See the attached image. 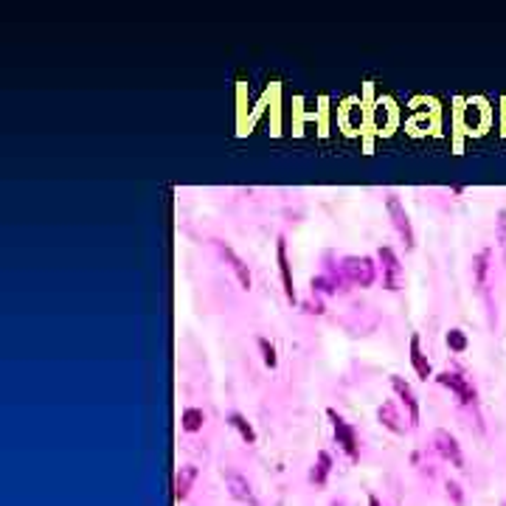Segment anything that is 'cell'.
I'll list each match as a JSON object with an SVG mask.
<instances>
[{
	"label": "cell",
	"instance_id": "obj_1",
	"mask_svg": "<svg viewBox=\"0 0 506 506\" xmlns=\"http://www.w3.org/2000/svg\"><path fill=\"white\" fill-rule=\"evenodd\" d=\"M338 270L343 273V278L349 284L357 287H371L374 284V276H377V264L371 256H343Z\"/></svg>",
	"mask_w": 506,
	"mask_h": 506
},
{
	"label": "cell",
	"instance_id": "obj_2",
	"mask_svg": "<svg viewBox=\"0 0 506 506\" xmlns=\"http://www.w3.org/2000/svg\"><path fill=\"white\" fill-rule=\"evenodd\" d=\"M433 380L439 385H444V388H450V391L458 397L461 405H472V408L478 405V388L472 385V380L467 377V374H461V371H456V369H444V371H439Z\"/></svg>",
	"mask_w": 506,
	"mask_h": 506
},
{
	"label": "cell",
	"instance_id": "obj_3",
	"mask_svg": "<svg viewBox=\"0 0 506 506\" xmlns=\"http://www.w3.org/2000/svg\"><path fill=\"white\" fill-rule=\"evenodd\" d=\"M492 250L484 248L472 256V284H475V292L486 301V309H489V323H495V304H492L489 295V267H492Z\"/></svg>",
	"mask_w": 506,
	"mask_h": 506
},
{
	"label": "cell",
	"instance_id": "obj_4",
	"mask_svg": "<svg viewBox=\"0 0 506 506\" xmlns=\"http://www.w3.org/2000/svg\"><path fill=\"white\" fill-rule=\"evenodd\" d=\"M326 416H329V422H332V430H335V439H338V444H341V450L349 456V461H357V458H360V439H357L355 425L343 419L335 408H329Z\"/></svg>",
	"mask_w": 506,
	"mask_h": 506
},
{
	"label": "cell",
	"instance_id": "obj_5",
	"mask_svg": "<svg viewBox=\"0 0 506 506\" xmlns=\"http://www.w3.org/2000/svg\"><path fill=\"white\" fill-rule=\"evenodd\" d=\"M385 211H388V217H391L394 222V228H397V234L402 236V242H405V248L411 250L416 245V236H414V225H411V217H408L405 206L399 203V197L394 192L385 194Z\"/></svg>",
	"mask_w": 506,
	"mask_h": 506
},
{
	"label": "cell",
	"instance_id": "obj_6",
	"mask_svg": "<svg viewBox=\"0 0 506 506\" xmlns=\"http://www.w3.org/2000/svg\"><path fill=\"white\" fill-rule=\"evenodd\" d=\"M222 478H225V489L231 492L234 500L248 503V506H262L256 498V492H253V486H250V481L236 470V467H222Z\"/></svg>",
	"mask_w": 506,
	"mask_h": 506
},
{
	"label": "cell",
	"instance_id": "obj_7",
	"mask_svg": "<svg viewBox=\"0 0 506 506\" xmlns=\"http://www.w3.org/2000/svg\"><path fill=\"white\" fill-rule=\"evenodd\" d=\"M377 259L383 264V287L385 290H399L402 287V264H399V256L391 245H383L377 250Z\"/></svg>",
	"mask_w": 506,
	"mask_h": 506
},
{
	"label": "cell",
	"instance_id": "obj_8",
	"mask_svg": "<svg viewBox=\"0 0 506 506\" xmlns=\"http://www.w3.org/2000/svg\"><path fill=\"white\" fill-rule=\"evenodd\" d=\"M433 450L444 458V461L453 464V467H464L461 444H458V439H456L453 433H450V430H444V428L433 430Z\"/></svg>",
	"mask_w": 506,
	"mask_h": 506
},
{
	"label": "cell",
	"instance_id": "obj_9",
	"mask_svg": "<svg viewBox=\"0 0 506 506\" xmlns=\"http://www.w3.org/2000/svg\"><path fill=\"white\" fill-rule=\"evenodd\" d=\"M391 388L399 399H402V405L408 411V428H416L419 425V399H416L414 388L408 383L405 377H399V374H391Z\"/></svg>",
	"mask_w": 506,
	"mask_h": 506
},
{
	"label": "cell",
	"instance_id": "obj_10",
	"mask_svg": "<svg viewBox=\"0 0 506 506\" xmlns=\"http://www.w3.org/2000/svg\"><path fill=\"white\" fill-rule=\"evenodd\" d=\"M214 248L220 250V256L225 259V264H228L231 270H234V276H236V281L242 284V290H250L253 287V276H250V270H248V264H245V259L236 253L231 245H225V242H220V239H214Z\"/></svg>",
	"mask_w": 506,
	"mask_h": 506
},
{
	"label": "cell",
	"instance_id": "obj_11",
	"mask_svg": "<svg viewBox=\"0 0 506 506\" xmlns=\"http://www.w3.org/2000/svg\"><path fill=\"white\" fill-rule=\"evenodd\" d=\"M276 259H278V273H281V281H284V292L287 298L295 301V284H292V267H290V259H287V239L278 236L276 239Z\"/></svg>",
	"mask_w": 506,
	"mask_h": 506
},
{
	"label": "cell",
	"instance_id": "obj_12",
	"mask_svg": "<svg viewBox=\"0 0 506 506\" xmlns=\"http://www.w3.org/2000/svg\"><path fill=\"white\" fill-rule=\"evenodd\" d=\"M377 419H380V425L388 428L391 433H397V436L405 433V422H402V416H399V411H397L394 402H383V405L377 408Z\"/></svg>",
	"mask_w": 506,
	"mask_h": 506
},
{
	"label": "cell",
	"instance_id": "obj_13",
	"mask_svg": "<svg viewBox=\"0 0 506 506\" xmlns=\"http://www.w3.org/2000/svg\"><path fill=\"white\" fill-rule=\"evenodd\" d=\"M194 478H197V467H194V464H183V467L175 472V500H186V498H189Z\"/></svg>",
	"mask_w": 506,
	"mask_h": 506
},
{
	"label": "cell",
	"instance_id": "obj_14",
	"mask_svg": "<svg viewBox=\"0 0 506 506\" xmlns=\"http://www.w3.org/2000/svg\"><path fill=\"white\" fill-rule=\"evenodd\" d=\"M411 366H414V371L419 374L422 380H428L433 377V366H430L428 355L422 352V343H419V335H411Z\"/></svg>",
	"mask_w": 506,
	"mask_h": 506
},
{
	"label": "cell",
	"instance_id": "obj_15",
	"mask_svg": "<svg viewBox=\"0 0 506 506\" xmlns=\"http://www.w3.org/2000/svg\"><path fill=\"white\" fill-rule=\"evenodd\" d=\"M329 472H332V456H329V450H318L312 470H309V481H312L315 486H323Z\"/></svg>",
	"mask_w": 506,
	"mask_h": 506
},
{
	"label": "cell",
	"instance_id": "obj_16",
	"mask_svg": "<svg viewBox=\"0 0 506 506\" xmlns=\"http://www.w3.org/2000/svg\"><path fill=\"white\" fill-rule=\"evenodd\" d=\"M180 425H183L186 433L203 430V425H206V411H203V408H186L183 416H180Z\"/></svg>",
	"mask_w": 506,
	"mask_h": 506
},
{
	"label": "cell",
	"instance_id": "obj_17",
	"mask_svg": "<svg viewBox=\"0 0 506 506\" xmlns=\"http://www.w3.org/2000/svg\"><path fill=\"white\" fill-rule=\"evenodd\" d=\"M228 425H231V428H234L239 436H242V442L256 444V430H253V425H250V422L245 419L242 414H236V411H234V414L228 416Z\"/></svg>",
	"mask_w": 506,
	"mask_h": 506
},
{
	"label": "cell",
	"instance_id": "obj_18",
	"mask_svg": "<svg viewBox=\"0 0 506 506\" xmlns=\"http://www.w3.org/2000/svg\"><path fill=\"white\" fill-rule=\"evenodd\" d=\"M495 242H498V250L503 253L506 262V208H500L498 217H495Z\"/></svg>",
	"mask_w": 506,
	"mask_h": 506
},
{
	"label": "cell",
	"instance_id": "obj_19",
	"mask_svg": "<svg viewBox=\"0 0 506 506\" xmlns=\"http://www.w3.org/2000/svg\"><path fill=\"white\" fill-rule=\"evenodd\" d=\"M444 341H447L450 352H467V346H470V341H467V335H464L461 329H450L447 335H444Z\"/></svg>",
	"mask_w": 506,
	"mask_h": 506
},
{
	"label": "cell",
	"instance_id": "obj_20",
	"mask_svg": "<svg viewBox=\"0 0 506 506\" xmlns=\"http://www.w3.org/2000/svg\"><path fill=\"white\" fill-rule=\"evenodd\" d=\"M259 349H262V360L267 369H276L278 366V357H276V346H273L267 338H259Z\"/></svg>",
	"mask_w": 506,
	"mask_h": 506
},
{
	"label": "cell",
	"instance_id": "obj_21",
	"mask_svg": "<svg viewBox=\"0 0 506 506\" xmlns=\"http://www.w3.org/2000/svg\"><path fill=\"white\" fill-rule=\"evenodd\" d=\"M447 495H450L453 500H456V503H461V500H464V495H461V486H458L456 481H447Z\"/></svg>",
	"mask_w": 506,
	"mask_h": 506
},
{
	"label": "cell",
	"instance_id": "obj_22",
	"mask_svg": "<svg viewBox=\"0 0 506 506\" xmlns=\"http://www.w3.org/2000/svg\"><path fill=\"white\" fill-rule=\"evenodd\" d=\"M304 309H307V312H323V304L318 298H315V301H304Z\"/></svg>",
	"mask_w": 506,
	"mask_h": 506
},
{
	"label": "cell",
	"instance_id": "obj_23",
	"mask_svg": "<svg viewBox=\"0 0 506 506\" xmlns=\"http://www.w3.org/2000/svg\"><path fill=\"white\" fill-rule=\"evenodd\" d=\"M369 506H383V503H380L377 495H369Z\"/></svg>",
	"mask_w": 506,
	"mask_h": 506
}]
</instances>
